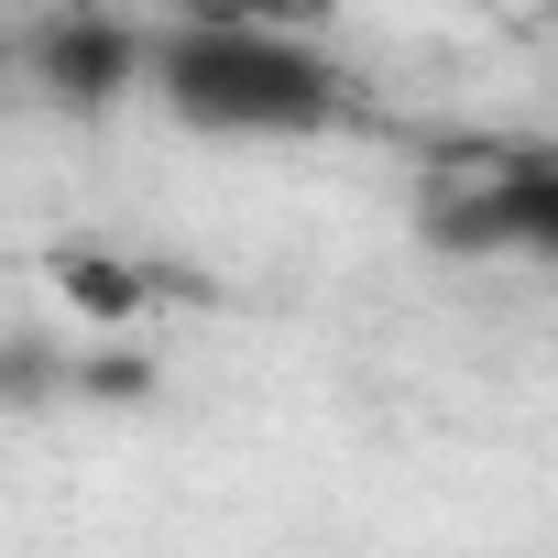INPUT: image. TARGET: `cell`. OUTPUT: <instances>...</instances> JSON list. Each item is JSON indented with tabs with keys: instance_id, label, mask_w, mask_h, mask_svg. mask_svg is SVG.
I'll return each mask as SVG.
<instances>
[{
	"instance_id": "obj_1",
	"label": "cell",
	"mask_w": 558,
	"mask_h": 558,
	"mask_svg": "<svg viewBox=\"0 0 558 558\" xmlns=\"http://www.w3.org/2000/svg\"><path fill=\"white\" fill-rule=\"evenodd\" d=\"M154 99L219 143H307L351 121V77L329 66L318 34L230 12H186L175 34H154Z\"/></svg>"
},
{
	"instance_id": "obj_2",
	"label": "cell",
	"mask_w": 558,
	"mask_h": 558,
	"mask_svg": "<svg viewBox=\"0 0 558 558\" xmlns=\"http://www.w3.org/2000/svg\"><path fill=\"white\" fill-rule=\"evenodd\" d=\"M427 241L438 252H514V263L558 274V143H514V154L471 165L460 186H438Z\"/></svg>"
},
{
	"instance_id": "obj_3",
	"label": "cell",
	"mask_w": 558,
	"mask_h": 558,
	"mask_svg": "<svg viewBox=\"0 0 558 558\" xmlns=\"http://www.w3.org/2000/svg\"><path fill=\"white\" fill-rule=\"evenodd\" d=\"M23 56H34V88L56 110H110L121 88H154V45L132 23H110V12H56Z\"/></svg>"
},
{
	"instance_id": "obj_4",
	"label": "cell",
	"mask_w": 558,
	"mask_h": 558,
	"mask_svg": "<svg viewBox=\"0 0 558 558\" xmlns=\"http://www.w3.org/2000/svg\"><path fill=\"white\" fill-rule=\"evenodd\" d=\"M197 12H230V23H296V34H329L340 0H197Z\"/></svg>"
}]
</instances>
